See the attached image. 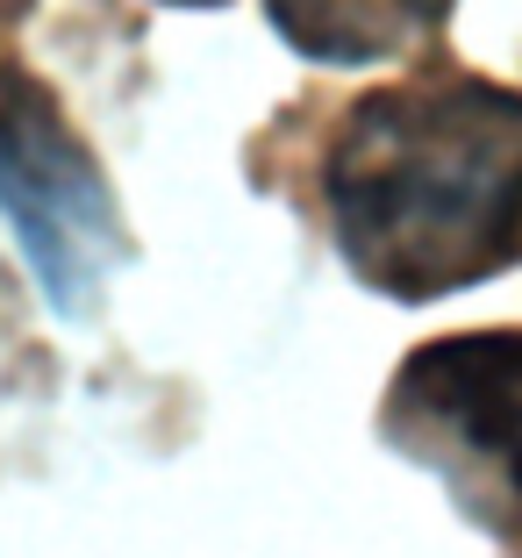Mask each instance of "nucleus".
Masks as SVG:
<instances>
[{
    "mask_svg": "<svg viewBox=\"0 0 522 558\" xmlns=\"http://www.w3.org/2000/svg\"><path fill=\"white\" fill-rule=\"evenodd\" d=\"M36 0H0V22H15V15H29Z\"/></svg>",
    "mask_w": 522,
    "mask_h": 558,
    "instance_id": "39448f33",
    "label": "nucleus"
},
{
    "mask_svg": "<svg viewBox=\"0 0 522 558\" xmlns=\"http://www.w3.org/2000/svg\"><path fill=\"white\" fill-rule=\"evenodd\" d=\"M458 0H265L279 44L315 65H379L429 44Z\"/></svg>",
    "mask_w": 522,
    "mask_h": 558,
    "instance_id": "20e7f679",
    "label": "nucleus"
},
{
    "mask_svg": "<svg viewBox=\"0 0 522 558\" xmlns=\"http://www.w3.org/2000/svg\"><path fill=\"white\" fill-rule=\"evenodd\" d=\"M343 265L387 301H444L522 258V94L415 72L359 94L323 150Z\"/></svg>",
    "mask_w": 522,
    "mask_h": 558,
    "instance_id": "f257e3e1",
    "label": "nucleus"
},
{
    "mask_svg": "<svg viewBox=\"0 0 522 558\" xmlns=\"http://www.w3.org/2000/svg\"><path fill=\"white\" fill-rule=\"evenodd\" d=\"M0 215L15 222L22 258L50 308L94 315L130 236L100 158L72 130L58 94L22 65H0Z\"/></svg>",
    "mask_w": 522,
    "mask_h": 558,
    "instance_id": "7ed1b4c3",
    "label": "nucleus"
},
{
    "mask_svg": "<svg viewBox=\"0 0 522 558\" xmlns=\"http://www.w3.org/2000/svg\"><path fill=\"white\" fill-rule=\"evenodd\" d=\"M379 429L444 480L465 523L522 544V329H465L409 351Z\"/></svg>",
    "mask_w": 522,
    "mask_h": 558,
    "instance_id": "f03ea898",
    "label": "nucleus"
},
{
    "mask_svg": "<svg viewBox=\"0 0 522 558\" xmlns=\"http://www.w3.org/2000/svg\"><path fill=\"white\" fill-rule=\"evenodd\" d=\"M165 8H222V0H165Z\"/></svg>",
    "mask_w": 522,
    "mask_h": 558,
    "instance_id": "423d86ee",
    "label": "nucleus"
}]
</instances>
